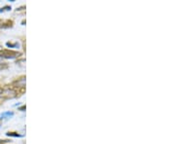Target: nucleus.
<instances>
[{"mask_svg":"<svg viewBox=\"0 0 175 144\" xmlns=\"http://www.w3.org/2000/svg\"><path fill=\"white\" fill-rule=\"evenodd\" d=\"M19 53L12 50H2L0 51V57L5 58H14L16 57H19Z\"/></svg>","mask_w":175,"mask_h":144,"instance_id":"obj_1","label":"nucleus"},{"mask_svg":"<svg viewBox=\"0 0 175 144\" xmlns=\"http://www.w3.org/2000/svg\"><path fill=\"white\" fill-rule=\"evenodd\" d=\"M14 116V113L13 112H10V111H7V112H4L1 114V119H6V118H10V117H13Z\"/></svg>","mask_w":175,"mask_h":144,"instance_id":"obj_2","label":"nucleus"},{"mask_svg":"<svg viewBox=\"0 0 175 144\" xmlns=\"http://www.w3.org/2000/svg\"><path fill=\"white\" fill-rule=\"evenodd\" d=\"M8 136H14V137H21V134H18L17 132H7Z\"/></svg>","mask_w":175,"mask_h":144,"instance_id":"obj_3","label":"nucleus"},{"mask_svg":"<svg viewBox=\"0 0 175 144\" xmlns=\"http://www.w3.org/2000/svg\"><path fill=\"white\" fill-rule=\"evenodd\" d=\"M10 10H11V7L10 6H5V7H3L1 10H0V12L2 13V12H4V11H10Z\"/></svg>","mask_w":175,"mask_h":144,"instance_id":"obj_4","label":"nucleus"},{"mask_svg":"<svg viewBox=\"0 0 175 144\" xmlns=\"http://www.w3.org/2000/svg\"><path fill=\"white\" fill-rule=\"evenodd\" d=\"M9 23H13V22H12L11 21H8V22H7V25H9ZM1 27H2V28H5V27H9V26H8V25H6V26H5V25H3V26H1Z\"/></svg>","mask_w":175,"mask_h":144,"instance_id":"obj_5","label":"nucleus"},{"mask_svg":"<svg viewBox=\"0 0 175 144\" xmlns=\"http://www.w3.org/2000/svg\"><path fill=\"white\" fill-rule=\"evenodd\" d=\"M8 142V140H0V143H6Z\"/></svg>","mask_w":175,"mask_h":144,"instance_id":"obj_6","label":"nucleus"},{"mask_svg":"<svg viewBox=\"0 0 175 144\" xmlns=\"http://www.w3.org/2000/svg\"><path fill=\"white\" fill-rule=\"evenodd\" d=\"M25 106H23V107H21V108H19V110H22V111H25Z\"/></svg>","mask_w":175,"mask_h":144,"instance_id":"obj_7","label":"nucleus"}]
</instances>
